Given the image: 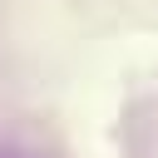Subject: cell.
I'll use <instances>...</instances> for the list:
<instances>
[{
    "label": "cell",
    "mask_w": 158,
    "mask_h": 158,
    "mask_svg": "<svg viewBox=\"0 0 158 158\" xmlns=\"http://www.w3.org/2000/svg\"><path fill=\"white\" fill-rule=\"evenodd\" d=\"M0 158H10V153H0Z\"/></svg>",
    "instance_id": "6da1fadb"
}]
</instances>
